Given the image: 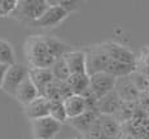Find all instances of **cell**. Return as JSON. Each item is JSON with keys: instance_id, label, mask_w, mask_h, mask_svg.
I'll return each instance as SVG.
<instances>
[{"instance_id": "484cf974", "label": "cell", "mask_w": 149, "mask_h": 139, "mask_svg": "<svg viewBox=\"0 0 149 139\" xmlns=\"http://www.w3.org/2000/svg\"><path fill=\"white\" fill-rule=\"evenodd\" d=\"M119 139H137L135 135H132V134H130V133H125L123 131V134L119 137Z\"/></svg>"}, {"instance_id": "4316f807", "label": "cell", "mask_w": 149, "mask_h": 139, "mask_svg": "<svg viewBox=\"0 0 149 139\" xmlns=\"http://www.w3.org/2000/svg\"><path fill=\"white\" fill-rule=\"evenodd\" d=\"M71 139H82L81 137H74V138H71Z\"/></svg>"}, {"instance_id": "8fae6325", "label": "cell", "mask_w": 149, "mask_h": 139, "mask_svg": "<svg viewBox=\"0 0 149 139\" xmlns=\"http://www.w3.org/2000/svg\"><path fill=\"white\" fill-rule=\"evenodd\" d=\"M99 124H100V127H101L102 134L109 139H119V137L123 134L122 124L114 116L100 114Z\"/></svg>"}, {"instance_id": "3957f363", "label": "cell", "mask_w": 149, "mask_h": 139, "mask_svg": "<svg viewBox=\"0 0 149 139\" xmlns=\"http://www.w3.org/2000/svg\"><path fill=\"white\" fill-rule=\"evenodd\" d=\"M47 3H48L47 11L42 14V17L38 21H35L31 26L39 27V29H52V27H56L57 25H60L70 14L68 11H65L62 7H60L58 0L57 1L47 0Z\"/></svg>"}, {"instance_id": "ba28073f", "label": "cell", "mask_w": 149, "mask_h": 139, "mask_svg": "<svg viewBox=\"0 0 149 139\" xmlns=\"http://www.w3.org/2000/svg\"><path fill=\"white\" fill-rule=\"evenodd\" d=\"M100 47L102 48V51L108 55L110 59L117 60L125 64H131V65H136L137 57L135 56L132 51L130 48L125 47V46L119 44L116 42H104L100 43Z\"/></svg>"}, {"instance_id": "5b68a950", "label": "cell", "mask_w": 149, "mask_h": 139, "mask_svg": "<svg viewBox=\"0 0 149 139\" xmlns=\"http://www.w3.org/2000/svg\"><path fill=\"white\" fill-rule=\"evenodd\" d=\"M61 127L62 124L57 122L49 116L31 121L34 139H54L57 134H60Z\"/></svg>"}, {"instance_id": "e0dca14e", "label": "cell", "mask_w": 149, "mask_h": 139, "mask_svg": "<svg viewBox=\"0 0 149 139\" xmlns=\"http://www.w3.org/2000/svg\"><path fill=\"white\" fill-rule=\"evenodd\" d=\"M29 77L39 90L40 95L44 94L45 88L54 81V77L52 74V70L49 69H30L29 72Z\"/></svg>"}, {"instance_id": "6da1fadb", "label": "cell", "mask_w": 149, "mask_h": 139, "mask_svg": "<svg viewBox=\"0 0 149 139\" xmlns=\"http://www.w3.org/2000/svg\"><path fill=\"white\" fill-rule=\"evenodd\" d=\"M25 57L30 69H49L56 61V57L49 50L47 37L31 35L25 40Z\"/></svg>"}, {"instance_id": "7c38bea8", "label": "cell", "mask_w": 149, "mask_h": 139, "mask_svg": "<svg viewBox=\"0 0 149 139\" xmlns=\"http://www.w3.org/2000/svg\"><path fill=\"white\" fill-rule=\"evenodd\" d=\"M64 57L66 60L71 74L87 73V56H86V51H83V50L70 51Z\"/></svg>"}, {"instance_id": "8992f818", "label": "cell", "mask_w": 149, "mask_h": 139, "mask_svg": "<svg viewBox=\"0 0 149 139\" xmlns=\"http://www.w3.org/2000/svg\"><path fill=\"white\" fill-rule=\"evenodd\" d=\"M117 79L118 78H116L109 73H105V72L96 73L93 76H90V88L92 94L100 100L101 98L107 96L108 94H110L111 91L116 90Z\"/></svg>"}, {"instance_id": "ffe728a7", "label": "cell", "mask_w": 149, "mask_h": 139, "mask_svg": "<svg viewBox=\"0 0 149 139\" xmlns=\"http://www.w3.org/2000/svg\"><path fill=\"white\" fill-rule=\"evenodd\" d=\"M0 64H4V65L8 66H12L14 64H17L13 46L8 40L4 39H0Z\"/></svg>"}, {"instance_id": "5bb4252c", "label": "cell", "mask_w": 149, "mask_h": 139, "mask_svg": "<svg viewBox=\"0 0 149 139\" xmlns=\"http://www.w3.org/2000/svg\"><path fill=\"white\" fill-rule=\"evenodd\" d=\"M123 101L119 98V95L117 94V91H111L110 94H108L107 96L101 98L97 103V112L100 114H108V116H114L117 112L119 111V108L122 107Z\"/></svg>"}, {"instance_id": "7402d4cb", "label": "cell", "mask_w": 149, "mask_h": 139, "mask_svg": "<svg viewBox=\"0 0 149 139\" xmlns=\"http://www.w3.org/2000/svg\"><path fill=\"white\" fill-rule=\"evenodd\" d=\"M136 72L149 78V46L143 47L140 56L136 60Z\"/></svg>"}, {"instance_id": "30bf717a", "label": "cell", "mask_w": 149, "mask_h": 139, "mask_svg": "<svg viewBox=\"0 0 149 139\" xmlns=\"http://www.w3.org/2000/svg\"><path fill=\"white\" fill-rule=\"evenodd\" d=\"M51 109V101L44 96H39L38 99L31 101L26 107H24V113L30 121L38 120V118L48 117Z\"/></svg>"}, {"instance_id": "603a6c76", "label": "cell", "mask_w": 149, "mask_h": 139, "mask_svg": "<svg viewBox=\"0 0 149 139\" xmlns=\"http://www.w3.org/2000/svg\"><path fill=\"white\" fill-rule=\"evenodd\" d=\"M18 0H0V18L12 17L14 11L17 9Z\"/></svg>"}, {"instance_id": "52a82bcc", "label": "cell", "mask_w": 149, "mask_h": 139, "mask_svg": "<svg viewBox=\"0 0 149 139\" xmlns=\"http://www.w3.org/2000/svg\"><path fill=\"white\" fill-rule=\"evenodd\" d=\"M86 56H87L88 76H93V74H96V73L105 72L109 60H110V57L102 51L100 44L91 46L88 50H86Z\"/></svg>"}, {"instance_id": "9c48e42d", "label": "cell", "mask_w": 149, "mask_h": 139, "mask_svg": "<svg viewBox=\"0 0 149 139\" xmlns=\"http://www.w3.org/2000/svg\"><path fill=\"white\" fill-rule=\"evenodd\" d=\"M116 91L123 103H136L139 100L140 95H141L139 90L136 88V86L134 85V82L131 81L130 76L117 79Z\"/></svg>"}, {"instance_id": "ac0fdd59", "label": "cell", "mask_w": 149, "mask_h": 139, "mask_svg": "<svg viewBox=\"0 0 149 139\" xmlns=\"http://www.w3.org/2000/svg\"><path fill=\"white\" fill-rule=\"evenodd\" d=\"M70 85L74 95H84L90 90V76L86 74H71L70 78L66 81Z\"/></svg>"}, {"instance_id": "277c9868", "label": "cell", "mask_w": 149, "mask_h": 139, "mask_svg": "<svg viewBox=\"0 0 149 139\" xmlns=\"http://www.w3.org/2000/svg\"><path fill=\"white\" fill-rule=\"evenodd\" d=\"M29 72H30V68L21 62H17L9 66L1 90L10 96H16V92L21 86V83L29 77Z\"/></svg>"}, {"instance_id": "4fadbf2b", "label": "cell", "mask_w": 149, "mask_h": 139, "mask_svg": "<svg viewBox=\"0 0 149 139\" xmlns=\"http://www.w3.org/2000/svg\"><path fill=\"white\" fill-rule=\"evenodd\" d=\"M40 96V92L36 88V86L34 85V82L30 79V77H27L24 82L21 83V86L18 87L16 92V99L18 103H21L24 107H26L27 104H30L31 101Z\"/></svg>"}, {"instance_id": "d6986e66", "label": "cell", "mask_w": 149, "mask_h": 139, "mask_svg": "<svg viewBox=\"0 0 149 139\" xmlns=\"http://www.w3.org/2000/svg\"><path fill=\"white\" fill-rule=\"evenodd\" d=\"M51 70H52V74H53V77L56 81H64V82H66L71 76L69 65H68V62H66V60H65L64 56L57 59L56 61H54V64L51 66Z\"/></svg>"}, {"instance_id": "2e32d148", "label": "cell", "mask_w": 149, "mask_h": 139, "mask_svg": "<svg viewBox=\"0 0 149 139\" xmlns=\"http://www.w3.org/2000/svg\"><path fill=\"white\" fill-rule=\"evenodd\" d=\"M64 105H65V109H66L69 120L79 117V116H82L84 112L88 111L87 101H86V99L82 95H71L70 98H68V99L64 101Z\"/></svg>"}, {"instance_id": "cb8c5ba5", "label": "cell", "mask_w": 149, "mask_h": 139, "mask_svg": "<svg viewBox=\"0 0 149 139\" xmlns=\"http://www.w3.org/2000/svg\"><path fill=\"white\" fill-rule=\"evenodd\" d=\"M58 5L60 7H62L65 11H68L69 13L74 12V11H77L79 7H81V3L79 1H73V0H60L58 1Z\"/></svg>"}, {"instance_id": "9a60e30c", "label": "cell", "mask_w": 149, "mask_h": 139, "mask_svg": "<svg viewBox=\"0 0 149 139\" xmlns=\"http://www.w3.org/2000/svg\"><path fill=\"white\" fill-rule=\"evenodd\" d=\"M99 116H100V113H97L95 111H87L82 116H79V117L69 120L68 122L70 124V126H73L75 130H78L82 134V137H84V135L90 131V129L92 127L93 124L96 122Z\"/></svg>"}, {"instance_id": "7a4b0ae2", "label": "cell", "mask_w": 149, "mask_h": 139, "mask_svg": "<svg viewBox=\"0 0 149 139\" xmlns=\"http://www.w3.org/2000/svg\"><path fill=\"white\" fill-rule=\"evenodd\" d=\"M47 0H21L18 1L17 9L14 11L12 17L22 24L33 25L42 17V14L47 11Z\"/></svg>"}, {"instance_id": "d4e9b609", "label": "cell", "mask_w": 149, "mask_h": 139, "mask_svg": "<svg viewBox=\"0 0 149 139\" xmlns=\"http://www.w3.org/2000/svg\"><path fill=\"white\" fill-rule=\"evenodd\" d=\"M8 69H9L8 65L0 64V88H3V83H4V79H5V76H7Z\"/></svg>"}, {"instance_id": "44dd1931", "label": "cell", "mask_w": 149, "mask_h": 139, "mask_svg": "<svg viewBox=\"0 0 149 139\" xmlns=\"http://www.w3.org/2000/svg\"><path fill=\"white\" fill-rule=\"evenodd\" d=\"M49 117H52L53 120H56L60 124H65L69 121L66 109H65L64 101L56 100L51 101V109H49Z\"/></svg>"}]
</instances>
